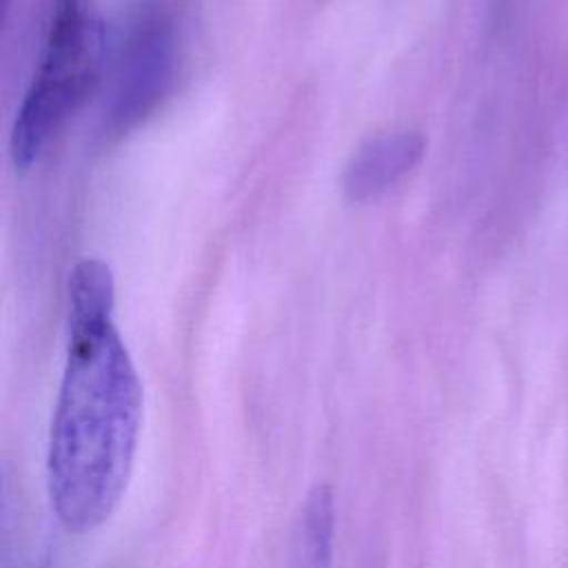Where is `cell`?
<instances>
[{
	"label": "cell",
	"instance_id": "obj_1",
	"mask_svg": "<svg viewBox=\"0 0 568 568\" xmlns=\"http://www.w3.org/2000/svg\"><path fill=\"white\" fill-rule=\"evenodd\" d=\"M113 275L82 260L69 277V348L47 446V490L64 530L87 535L118 510L135 464L144 393L113 324Z\"/></svg>",
	"mask_w": 568,
	"mask_h": 568
},
{
	"label": "cell",
	"instance_id": "obj_2",
	"mask_svg": "<svg viewBox=\"0 0 568 568\" xmlns=\"http://www.w3.org/2000/svg\"><path fill=\"white\" fill-rule=\"evenodd\" d=\"M104 62V27L89 0H53L38 71L11 131L13 164L29 169L95 89Z\"/></svg>",
	"mask_w": 568,
	"mask_h": 568
},
{
	"label": "cell",
	"instance_id": "obj_3",
	"mask_svg": "<svg viewBox=\"0 0 568 568\" xmlns=\"http://www.w3.org/2000/svg\"><path fill=\"white\" fill-rule=\"evenodd\" d=\"M175 78V38L164 16H149L135 29L104 113L106 135L140 124L171 91Z\"/></svg>",
	"mask_w": 568,
	"mask_h": 568
},
{
	"label": "cell",
	"instance_id": "obj_5",
	"mask_svg": "<svg viewBox=\"0 0 568 568\" xmlns=\"http://www.w3.org/2000/svg\"><path fill=\"white\" fill-rule=\"evenodd\" d=\"M335 501L326 484H315L302 504L295 526V568H333Z\"/></svg>",
	"mask_w": 568,
	"mask_h": 568
},
{
	"label": "cell",
	"instance_id": "obj_4",
	"mask_svg": "<svg viewBox=\"0 0 568 568\" xmlns=\"http://www.w3.org/2000/svg\"><path fill=\"white\" fill-rule=\"evenodd\" d=\"M424 153L417 131H386L368 138L348 160L344 191L353 202H368L402 180Z\"/></svg>",
	"mask_w": 568,
	"mask_h": 568
}]
</instances>
